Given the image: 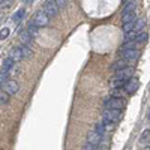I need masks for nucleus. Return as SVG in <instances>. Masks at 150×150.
<instances>
[{"label": "nucleus", "instance_id": "f8f14e48", "mask_svg": "<svg viewBox=\"0 0 150 150\" xmlns=\"http://www.w3.org/2000/svg\"><path fill=\"white\" fill-rule=\"evenodd\" d=\"M146 27V20H138V21H135V27H134V33L135 35H138L140 32H143V29Z\"/></svg>", "mask_w": 150, "mask_h": 150}, {"label": "nucleus", "instance_id": "cd10ccee", "mask_svg": "<svg viewBox=\"0 0 150 150\" xmlns=\"http://www.w3.org/2000/svg\"><path fill=\"white\" fill-rule=\"evenodd\" d=\"M9 6L11 5V0H0V6Z\"/></svg>", "mask_w": 150, "mask_h": 150}, {"label": "nucleus", "instance_id": "39448f33", "mask_svg": "<svg viewBox=\"0 0 150 150\" xmlns=\"http://www.w3.org/2000/svg\"><path fill=\"white\" fill-rule=\"evenodd\" d=\"M131 75H134V68L125 66V68L116 71V75H114V77H116V78H122V80H128Z\"/></svg>", "mask_w": 150, "mask_h": 150}, {"label": "nucleus", "instance_id": "bb28decb", "mask_svg": "<svg viewBox=\"0 0 150 150\" xmlns=\"http://www.w3.org/2000/svg\"><path fill=\"white\" fill-rule=\"evenodd\" d=\"M56 3L59 8H65L66 6V0H56Z\"/></svg>", "mask_w": 150, "mask_h": 150}, {"label": "nucleus", "instance_id": "5701e85b", "mask_svg": "<svg viewBox=\"0 0 150 150\" xmlns=\"http://www.w3.org/2000/svg\"><path fill=\"white\" fill-rule=\"evenodd\" d=\"M102 123H104V126H105V129H107V131H111L112 128H114V122L110 120V119H107V117H104Z\"/></svg>", "mask_w": 150, "mask_h": 150}, {"label": "nucleus", "instance_id": "2eb2a0df", "mask_svg": "<svg viewBox=\"0 0 150 150\" xmlns=\"http://www.w3.org/2000/svg\"><path fill=\"white\" fill-rule=\"evenodd\" d=\"M128 62L129 60H126V59H122V60H117L114 65H112L111 68H112V71H117V69H122V68H125V66H128Z\"/></svg>", "mask_w": 150, "mask_h": 150}, {"label": "nucleus", "instance_id": "4468645a", "mask_svg": "<svg viewBox=\"0 0 150 150\" xmlns=\"http://www.w3.org/2000/svg\"><path fill=\"white\" fill-rule=\"evenodd\" d=\"M135 20V11L132 12H122V21L123 23H128V21H132Z\"/></svg>", "mask_w": 150, "mask_h": 150}, {"label": "nucleus", "instance_id": "aec40b11", "mask_svg": "<svg viewBox=\"0 0 150 150\" xmlns=\"http://www.w3.org/2000/svg\"><path fill=\"white\" fill-rule=\"evenodd\" d=\"M9 102V93L6 90H0V104L6 105Z\"/></svg>", "mask_w": 150, "mask_h": 150}, {"label": "nucleus", "instance_id": "20e7f679", "mask_svg": "<svg viewBox=\"0 0 150 150\" xmlns=\"http://www.w3.org/2000/svg\"><path fill=\"white\" fill-rule=\"evenodd\" d=\"M104 117H107V119H110V120H112L116 123V122H119L122 119V111L117 110V108H107Z\"/></svg>", "mask_w": 150, "mask_h": 150}, {"label": "nucleus", "instance_id": "f3484780", "mask_svg": "<svg viewBox=\"0 0 150 150\" xmlns=\"http://www.w3.org/2000/svg\"><path fill=\"white\" fill-rule=\"evenodd\" d=\"M125 89L123 87H119V89H111V96L112 98H123L125 96Z\"/></svg>", "mask_w": 150, "mask_h": 150}, {"label": "nucleus", "instance_id": "6e6552de", "mask_svg": "<svg viewBox=\"0 0 150 150\" xmlns=\"http://www.w3.org/2000/svg\"><path fill=\"white\" fill-rule=\"evenodd\" d=\"M20 89V86L15 80H8L5 84H3V90H6L9 95H15Z\"/></svg>", "mask_w": 150, "mask_h": 150}, {"label": "nucleus", "instance_id": "c756f323", "mask_svg": "<svg viewBox=\"0 0 150 150\" xmlns=\"http://www.w3.org/2000/svg\"><path fill=\"white\" fill-rule=\"evenodd\" d=\"M0 87H3V83L2 81H0Z\"/></svg>", "mask_w": 150, "mask_h": 150}, {"label": "nucleus", "instance_id": "9b49d317", "mask_svg": "<svg viewBox=\"0 0 150 150\" xmlns=\"http://www.w3.org/2000/svg\"><path fill=\"white\" fill-rule=\"evenodd\" d=\"M9 57H11L12 60H14L15 63H17V62H20V60H23V59H24V56H23V53H21V50H20V48H14V50H12Z\"/></svg>", "mask_w": 150, "mask_h": 150}, {"label": "nucleus", "instance_id": "f257e3e1", "mask_svg": "<svg viewBox=\"0 0 150 150\" xmlns=\"http://www.w3.org/2000/svg\"><path fill=\"white\" fill-rule=\"evenodd\" d=\"M44 12L48 17H56L59 14V6L56 3V0H47L44 3Z\"/></svg>", "mask_w": 150, "mask_h": 150}, {"label": "nucleus", "instance_id": "c85d7f7f", "mask_svg": "<svg viewBox=\"0 0 150 150\" xmlns=\"http://www.w3.org/2000/svg\"><path fill=\"white\" fill-rule=\"evenodd\" d=\"M128 2H131V0H123V3H125V5H126Z\"/></svg>", "mask_w": 150, "mask_h": 150}, {"label": "nucleus", "instance_id": "dca6fc26", "mask_svg": "<svg viewBox=\"0 0 150 150\" xmlns=\"http://www.w3.org/2000/svg\"><path fill=\"white\" fill-rule=\"evenodd\" d=\"M147 33H144V32H140L138 35H137L135 38H134V41L137 42V44H144L146 41H147Z\"/></svg>", "mask_w": 150, "mask_h": 150}, {"label": "nucleus", "instance_id": "7c9ffc66", "mask_svg": "<svg viewBox=\"0 0 150 150\" xmlns=\"http://www.w3.org/2000/svg\"><path fill=\"white\" fill-rule=\"evenodd\" d=\"M149 119H150V114H149Z\"/></svg>", "mask_w": 150, "mask_h": 150}, {"label": "nucleus", "instance_id": "1a4fd4ad", "mask_svg": "<svg viewBox=\"0 0 150 150\" xmlns=\"http://www.w3.org/2000/svg\"><path fill=\"white\" fill-rule=\"evenodd\" d=\"M20 41H21L23 45H32V42H33V35H32L29 30H24V32L20 33Z\"/></svg>", "mask_w": 150, "mask_h": 150}, {"label": "nucleus", "instance_id": "393cba45", "mask_svg": "<svg viewBox=\"0 0 150 150\" xmlns=\"http://www.w3.org/2000/svg\"><path fill=\"white\" fill-rule=\"evenodd\" d=\"M8 36H9V29L8 27H3L2 30H0V39L3 41V39H6Z\"/></svg>", "mask_w": 150, "mask_h": 150}, {"label": "nucleus", "instance_id": "423d86ee", "mask_svg": "<svg viewBox=\"0 0 150 150\" xmlns=\"http://www.w3.org/2000/svg\"><path fill=\"white\" fill-rule=\"evenodd\" d=\"M138 86H140L138 80H135V78H129V80H126V83H125L123 89H125V92H126V93H135V92H137V89H138Z\"/></svg>", "mask_w": 150, "mask_h": 150}, {"label": "nucleus", "instance_id": "ddd939ff", "mask_svg": "<svg viewBox=\"0 0 150 150\" xmlns=\"http://www.w3.org/2000/svg\"><path fill=\"white\" fill-rule=\"evenodd\" d=\"M125 83H126V80H122V78H112L111 80V89H119V87H123Z\"/></svg>", "mask_w": 150, "mask_h": 150}, {"label": "nucleus", "instance_id": "9d476101", "mask_svg": "<svg viewBox=\"0 0 150 150\" xmlns=\"http://www.w3.org/2000/svg\"><path fill=\"white\" fill-rule=\"evenodd\" d=\"M101 140H102V135L98 134L96 131H92L89 135H87V143H92L95 146H98L99 143H101Z\"/></svg>", "mask_w": 150, "mask_h": 150}, {"label": "nucleus", "instance_id": "b1692460", "mask_svg": "<svg viewBox=\"0 0 150 150\" xmlns=\"http://www.w3.org/2000/svg\"><path fill=\"white\" fill-rule=\"evenodd\" d=\"M95 131L98 132V134H101L102 137H104V134H105V126H104V123H96V126H95Z\"/></svg>", "mask_w": 150, "mask_h": 150}, {"label": "nucleus", "instance_id": "7ed1b4c3", "mask_svg": "<svg viewBox=\"0 0 150 150\" xmlns=\"http://www.w3.org/2000/svg\"><path fill=\"white\" fill-rule=\"evenodd\" d=\"M33 21L36 23L38 27H45V26H48V23H50V17L45 14L44 11H41V12H36L35 14Z\"/></svg>", "mask_w": 150, "mask_h": 150}, {"label": "nucleus", "instance_id": "a878e982", "mask_svg": "<svg viewBox=\"0 0 150 150\" xmlns=\"http://www.w3.org/2000/svg\"><path fill=\"white\" fill-rule=\"evenodd\" d=\"M149 137H150V131L147 129V131H144V132H143V135H141L140 141H141V143H146V141L149 140Z\"/></svg>", "mask_w": 150, "mask_h": 150}, {"label": "nucleus", "instance_id": "6ab92c4d", "mask_svg": "<svg viewBox=\"0 0 150 150\" xmlns=\"http://www.w3.org/2000/svg\"><path fill=\"white\" fill-rule=\"evenodd\" d=\"M20 50H21V53H23V56H24V57H32V50H30V45H23V44H21Z\"/></svg>", "mask_w": 150, "mask_h": 150}, {"label": "nucleus", "instance_id": "0eeeda50", "mask_svg": "<svg viewBox=\"0 0 150 150\" xmlns=\"http://www.w3.org/2000/svg\"><path fill=\"white\" fill-rule=\"evenodd\" d=\"M125 105V102L122 101L120 98H108L107 101H105V107L107 108H117V110H122Z\"/></svg>", "mask_w": 150, "mask_h": 150}, {"label": "nucleus", "instance_id": "412c9836", "mask_svg": "<svg viewBox=\"0 0 150 150\" xmlns=\"http://www.w3.org/2000/svg\"><path fill=\"white\" fill-rule=\"evenodd\" d=\"M38 29H39V27H38V26H36V23L32 20V21L29 23V26H27V30H29V32H30V33L35 36V35L38 33Z\"/></svg>", "mask_w": 150, "mask_h": 150}, {"label": "nucleus", "instance_id": "f03ea898", "mask_svg": "<svg viewBox=\"0 0 150 150\" xmlns=\"http://www.w3.org/2000/svg\"><path fill=\"white\" fill-rule=\"evenodd\" d=\"M120 57L122 59H126V60H135L137 57L140 56L138 50L137 48H120Z\"/></svg>", "mask_w": 150, "mask_h": 150}, {"label": "nucleus", "instance_id": "a211bd4d", "mask_svg": "<svg viewBox=\"0 0 150 150\" xmlns=\"http://www.w3.org/2000/svg\"><path fill=\"white\" fill-rule=\"evenodd\" d=\"M135 27V20L132 21H128V23H123V32L125 33H128V32H132Z\"/></svg>", "mask_w": 150, "mask_h": 150}, {"label": "nucleus", "instance_id": "4be33fe9", "mask_svg": "<svg viewBox=\"0 0 150 150\" xmlns=\"http://www.w3.org/2000/svg\"><path fill=\"white\" fill-rule=\"evenodd\" d=\"M24 14H26V11H24V9H20V11H17V12H15V15L12 17V21L18 23V21H20V20L24 17Z\"/></svg>", "mask_w": 150, "mask_h": 150}]
</instances>
